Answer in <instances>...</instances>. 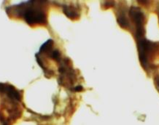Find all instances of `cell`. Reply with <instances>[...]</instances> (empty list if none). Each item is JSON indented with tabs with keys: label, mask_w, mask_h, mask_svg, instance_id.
I'll return each mask as SVG.
<instances>
[{
	"label": "cell",
	"mask_w": 159,
	"mask_h": 125,
	"mask_svg": "<svg viewBox=\"0 0 159 125\" xmlns=\"http://www.w3.org/2000/svg\"><path fill=\"white\" fill-rule=\"evenodd\" d=\"M129 14L131 19L135 23L136 25V38H141L144 37L145 30H144V21H145V16L142 10L138 7H132L130 9Z\"/></svg>",
	"instance_id": "3"
},
{
	"label": "cell",
	"mask_w": 159,
	"mask_h": 125,
	"mask_svg": "<svg viewBox=\"0 0 159 125\" xmlns=\"http://www.w3.org/2000/svg\"><path fill=\"white\" fill-rule=\"evenodd\" d=\"M39 2L36 3L35 7L34 2H29V7H24V17L25 20L30 25H37V24H43L45 23L46 16L45 12L43 10V8L39 7L38 5Z\"/></svg>",
	"instance_id": "1"
},
{
	"label": "cell",
	"mask_w": 159,
	"mask_h": 125,
	"mask_svg": "<svg viewBox=\"0 0 159 125\" xmlns=\"http://www.w3.org/2000/svg\"><path fill=\"white\" fill-rule=\"evenodd\" d=\"M138 50L139 54V59L144 67H147L148 55L153 50L156 44L146 40L144 37L137 39Z\"/></svg>",
	"instance_id": "2"
},
{
	"label": "cell",
	"mask_w": 159,
	"mask_h": 125,
	"mask_svg": "<svg viewBox=\"0 0 159 125\" xmlns=\"http://www.w3.org/2000/svg\"><path fill=\"white\" fill-rule=\"evenodd\" d=\"M64 12H65V14L68 16V17H70L71 18H75L77 15V12L73 11V10H71L70 8H65V9H64Z\"/></svg>",
	"instance_id": "5"
},
{
	"label": "cell",
	"mask_w": 159,
	"mask_h": 125,
	"mask_svg": "<svg viewBox=\"0 0 159 125\" xmlns=\"http://www.w3.org/2000/svg\"><path fill=\"white\" fill-rule=\"evenodd\" d=\"M118 23L120 24V26L123 28H127L129 26V20L125 18V15L120 14L118 17Z\"/></svg>",
	"instance_id": "4"
}]
</instances>
